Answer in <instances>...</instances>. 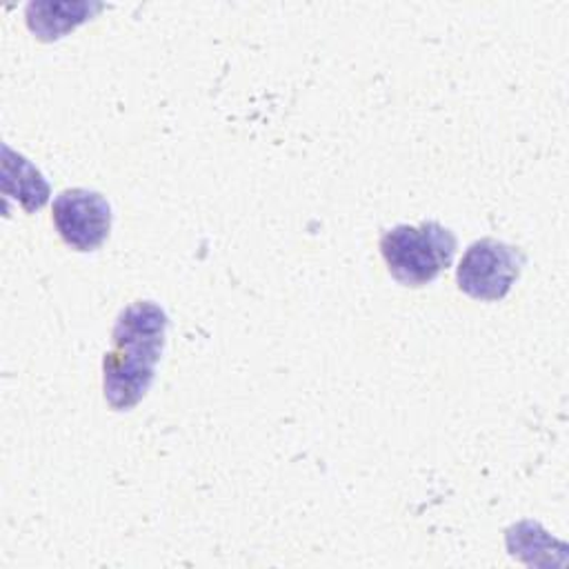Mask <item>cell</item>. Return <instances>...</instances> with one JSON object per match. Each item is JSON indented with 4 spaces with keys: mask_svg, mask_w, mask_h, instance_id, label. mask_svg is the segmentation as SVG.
Instances as JSON below:
<instances>
[{
    "mask_svg": "<svg viewBox=\"0 0 569 569\" xmlns=\"http://www.w3.org/2000/svg\"><path fill=\"white\" fill-rule=\"evenodd\" d=\"M167 313L153 300L127 305L113 325V347L102 360L104 400L116 411L133 409L149 391L164 349Z\"/></svg>",
    "mask_w": 569,
    "mask_h": 569,
    "instance_id": "6da1fadb",
    "label": "cell"
},
{
    "mask_svg": "<svg viewBox=\"0 0 569 569\" xmlns=\"http://www.w3.org/2000/svg\"><path fill=\"white\" fill-rule=\"evenodd\" d=\"M456 233L436 220L396 224L380 236V253L393 280L402 287H425L451 267Z\"/></svg>",
    "mask_w": 569,
    "mask_h": 569,
    "instance_id": "7a4b0ae2",
    "label": "cell"
},
{
    "mask_svg": "<svg viewBox=\"0 0 569 569\" xmlns=\"http://www.w3.org/2000/svg\"><path fill=\"white\" fill-rule=\"evenodd\" d=\"M522 249L496 238H480L467 247L456 269V282L473 300H502L525 267Z\"/></svg>",
    "mask_w": 569,
    "mask_h": 569,
    "instance_id": "3957f363",
    "label": "cell"
},
{
    "mask_svg": "<svg viewBox=\"0 0 569 569\" xmlns=\"http://www.w3.org/2000/svg\"><path fill=\"white\" fill-rule=\"evenodd\" d=\"M51 218L67 247L76 251H96L109 236L111 207L100 191L64 189L56 196Z\"/></svg>",
    "mask_w": 569,
    "mask_h": 569,
    "instance_id": "277c9868",
    "label": "cell"
},
{
    "mask_svg": "<svg viewBox=\"0 0 569 569\" xmlns=\"http://www.w3.org/2000/svg\"><path fill=\"white\" fill-rule=\"evenodd\" d=\"M102 7V2H29L27 27L40 40L51 42L73 31Z\"/></svg>",
    "mask_w": 569,
    "mask_h": 569,
    "instance_id": "5b68a950",
    "label": "cell"
},
{
    "mask_svg": "<svg viewBox=\"0 0 569 569\" xmlns=\"http://www.w3.org/2000/svg\"><path fill=\"white\" fill-rule=\"evenodd\" d=\"M2 193L16 198L27 213L40 209L49 198V184L42 173L9 144L2 147Z\"/></svg>",
    "mask_w": 569,
    "mask_h": 569,
    "instance_id": "8992f818",
    "label": "cell"
}]
</instances>
